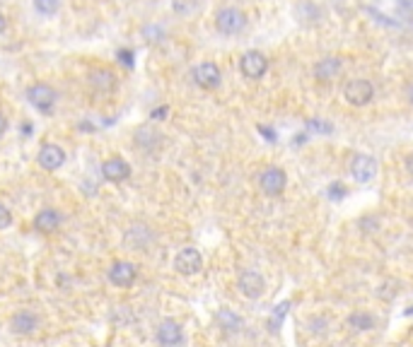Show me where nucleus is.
I'll use <instances>...</instances> for the list:
<instances>
[{
	"label": "nucleus",
	"mask_w": 413,
	"mask_h": 347,
	"mask_svg": "<svg viewBox=\"0 0 413 347\" xmlns=\"http://www.w3.org/2000/svg\"><path fill=\"white\" fill-rule=\"evenodd\" d=\"M215 27L225 36H234V34L244 32V27H247V14L237 8H223L215 14Z\"/></svg>",
	"instance_id": "nucleus-1"
},
{
	"label": "nucleus",
	"mask_w": 413,
	"mask_h": 347,
	"mask_svg": "<svg viewBox=\"0 0 413 347\" xmlns=\"http://www.w3.org/2000/svg\"><path fill=\"white\" fill-rule=\"evenodd\" d=\"M343 96L350 106H367L374 96V87L372 82L355 77V80H348L343 85Z\"/></svg>",
	"instance_id": "nucleus-2"
},
{
	"label": "nucleus",
	"mask_w": 413,
	"mask_h": 347,
	"mask_svg": "<svg viewBox=\"0 0 413 347\" xmlns=\"http://www.w3.org/2000/svg\"><path fill=\"white\" fill-rule=\"evenodd\" d=\"M285 186H288V176H285V171L278 167L263 169L261 176H259V188H261L263 196H268V198L281 196V193L285 191Z\"/></svg>",
	"instance_id": "nucleus-3"
},
{
	"label": "nucleus",
	"mask_w": 413,
	"mask_h": 347,
	"mask_svg": "<svg viewBox=\"0 0 413 347\" xmlns=\"http://www.w3.org/2000/svg\"><path fill=\"white\" fill-rule=\"evenodd\" d=\"M239 70L247 80H261L268 72V58L261 51H247L239 58Z\"/></svg>",
	"instance_id": "nucleus-4"
},
{
	"label": "nucleus",
	"mask_w": 413,
	"mask_h": 347,
	"mask_svg": "<svg viewBox=\"0 0 413 347\" xmlns=\"http://www.w3.org/2000/svg\"><path fill=\"white\" fill-rule=\"evenodd\" d=\"M27 99H30V104L34 106L37 111L49 114L56 104V90L51 85H46V82H37V85H32L30 90H27Z\"/></svg>",
	"instance_id": "nucleus-5"
},
{
	"label": "nucleus",
	"mask_w": 413,
	"mask_h": 347,
	"mask_svg": "<svg viewBox=\"0 0 413 347\" xmlns=\"http://www.w3.org/2000/svg\"><path fill=\"white\" fill-rule=\"evenodd\" d=\"M191 77H194V82L201 90H215V87H220L223 72H220V67L215 65V63L205 61V63H199V65L191 70Z\"/></svg>",
	"instance_id": "nucleus-6"
},
{
	"label": "nucleus",
	"mask_w": 413,
	"mask_h": 347,
	"mask_svg": "<svg viewBox=\"0 0 413 347\" xmlns=\"http://www.w3.org/2000/svg\"><path fill=\"white\" fill-rule=\"evenodd\" d=\"M377 174V162L370 154H355L350 159V176L358 183H370Z\"/></svg>",
	"instance_id": "nucleus-7"
},
{
	"label": "nucleus",
	"mask_w": 413,
	"mask_h": 347,
	"mask_svg": "<svg viewBox=\"0 0 413 347\" xmlns=\"http://www.w3.org/2000/svg\"><path fill=\"white\" fill-rule=\"evenodd\" d=\"M37 162H39V167L46 169V171H56V169H61L66 164L63 147H61V145H56V143L41 145L39 154H37Z\"/></svg>",
	"instance_id": "nucleus-8"
},
{
	"label": "nucleus",
	"mask_w": 413,
	"mask_h": 347,
	"mask_svg": "<svg viewBox=\"0 0 413 347\" xmlns=\"http://www.w3.org/2000/svg\"><path fill=\"white\" fill-rule=\"evenodd\" d=\"M174 268H177V273H181V275H196V273H201V268H203V258H201V253L194 249V246H186V249H181L179 253H177Z\"/></svg>",
	"instance_id": "nucleus-9"
},
{
	"label": "nucleus",
	"mask_w": 413,
	"mask_h": 347,
	"mask_svg": "<svg viewBox=\"0 0 413 347\" xmlns=\"http://www.w3.org/2000/svg\"><path fill=\"white\" fill-rule=\"evenodd\" d=\"M109 282L117 284V287H131L138 277V268L128 260H117V263L109 268Z\"/></svg>",
	"instance_id": "nucleus-10"
},
{
	"label": "nucleus",
	"mask_w": 413,
	"mask_h": 347,
	"mask_svg": "<svg viewBox=\"0 0 413 347\" xmlns=\"http://www.w3.org/2000/svg\"><path fill=\"white\" fill-rule=\"evenodd\" d=\"M157 342L162 347H179L184 342V330L177 321L172 318H165V321L157 326Z\"/></svg>",
	"instance_id": "nucleus-11"
},
{
	"label": "nucleus",
	"mask_w": 413,
	"mask_h": 347,
	"mask_svg": "<svg viewBox=\"0 0 413 347\" xmlns=\"http://www.w3.org/2000/svg\"><path fill=\"white\" fill-rule=\"evenodd\" d=\"M263 289H266V282H263V277L259 273H254V270H242L239 273V292L244 297L259 299L263 294Z\"/></svg>",
	"instance_id": "nucleus-12"
},
{
	"label": "nucleus",
	"mask_w": 413,
	"mask_h": 347,
	"mask_svg": "<svg viewBox=\"0 0 413 347\" xmlns=\"http://www.w3.org/2000/svg\"><path fill=\"white\" fill-rule=\"evenodd\" d=\"M102 176L107 178V181L121 183L131 176V164L123 157H109L107 162L102 164Z\"/></svg>",
	"instance_id": "nucleus-13"
},
{
	"label": "nucleus",
	"mask_w": 413,
	"mask_h": 347,
	"mask_svg": "<svg viewBox=\"0 0 413 347\" xmlns=\"http://www.w3.org/2000/svg\"><path fill=\"white\" fill-rule=\"evenodd\" d=\"M39 326H41L39 316L32 311H20L10 318V328H12V333H17V335H32V333L39 330Z\"/></svg>",
	"instance_id": "nucleus-14"
},
{
	"label": "nucleus",
	"mask_w": 413,
	"mask_h": 347,
	"mask_svg": "<svg viewBox=\"0 0 413 347\" xmlns=\"http://www.w3.org/2000/svg\"><path fill=\"white\" fill-rule=\"evenodd\" d=\"M339 75H341V58H336V56L321 58V61L314 65V77L319 82H331Z\"/></svg>",
	"instance_id": "nucleus-15"
},
{
	"label": "nucleus",
	"mask_w": 413,
	"mask_h": 347,
	"mask_svg": "<svg viewBox=\"0 0 413 347\" xmlns=\"http://www.w3.org/2000/svg\"><path fill=\"white\" fill-rule=\"evenodd\" d=\"M59 227H61V215L56 210L46 207V210L37 212V217H34V229L37 231H41V234H54Z\"/></svg>",
	"instance_id": "nucleus-16"
},
{
	"label": "nucleus",
	"mask_w": 413,
	"mask_h": 347,
	"mask_svg": "<svg viewBox=\"0 0 413 347\" xmlns=\"http://www.w3.org/2000/svg\"><path fill=\"white\" fill-rule=\"evenodd\" d=\"M90 85H92L94 92H102V94H109V92L117 87V75H114L109 67H99L90 75Z\"/></svg>",
	"instance_id": "nucleus-17"
},
{
	"label": "nucleus",
	"mask_w": 413,
	"mask_h": 347,
	"mask_svg": "<svg viewBox=\"0 0 413 347\" xmlns=\"http://www.w3.org/2000/svg\"><path fill=\"white\" fill-rule=\"evenodd\" d=\"M215 318H218L220 328H223V330H228V333H237V330H242V326H244L242 318H239L234 311H230V308H220Z\"/></svg>",
	"instance_id": "nucleus-18"
},
{
	"label": "nucleus",
	"mask_w": 413,
	"mask_h": 347,
	"mask_svg": "<svg viewBox=\"0 0 413 347\" xmlns=\"http://www.w3.org/2000/svg\"><path fill=\"white\" fill-rule=\"evenodd\" d=\"M136 143L141 145L143 149H148V152H152V145H160V133H155V130H148V128H141L136 135Z\"/></svg>",
	"instance_id": "nucleus-19"
},
{
	"label": "nucleus",
	"mask_w": 413,
	"mask_h": 347,
	"mask_svg": "<svg viewBox=\"0 0 413 347\" xmlns=\"http://www.w3.org/2000/svg\"><path fill=\"white\" fill-rule=\"evenodd\" d=\"M348 323L355 328V330H370V328H374V318L370 316V313H353V316L348 318Z\"/></svg>",
	"instance_id": "nucleus-20"
},
{
	"label": "nucleus",
	"mask_w": 413,
	"mask_h": 347,
	"mask_svg": "<svg viewBox=\"0 0 413 347\" xmlns=\"http://www.w3.org/2000/svg\"><path fill=\"white\" fill-rule=\"evenodd\" d=\"M61 0H34V8L39 10L41 14H54L59 10Z\"/></svg>",
	"instance_id": "nucleus-21"
},
{
	"label": "nucleus",
	"mask_w": 413,
	"mask_h": 347,
	"mask_svg": "<svg viewBox=\"0 0 413 347\" xmlns=\"http://www.w3.org/2000/svg\"><path fill=\"white\" fill-rule=\"evenodd\" d=\"M288 306H290V302H283L281 306L273 311V316H271V330H278V326H281V321H283V316L288 313Z\"/></svg>",
	"instance_id": "nucleus-22"
},
{
	"label": "nucleus",
	"mask_w": 413,
	"mask_h": 347,
	"mask_svg": "<svg viewBox=\"0 0 413 347\" xmlns=\"http://www.w3.org/2000/svg\"><path fill=\"white\" fill-rule=\"evenodd\" d=\"M10 224H12V212L8 210V207L3 205V202H0V231L8 229Z\"/></svg>",
	"instance_id": "nucleus-23"
},
{
	"label": "nucleus",
	"mask_w": 413,
	"mask_h": 347,
	"mask_svg": "<svg viewBox=\"0 0 413 347\" xmlns=\"http://www.w3.org/2000/svg\"><path fill=\"white\" fill-rule=\"evenodd\" d=\"M165 114H167V106H162V109H155V111H152V118L160 120V118H165Z\"/></svg>",
	"instance_id": "nucleus-24"
},
{
	"label": "nucleus",
	"mask_w": 413,
	"mask_h": 347,
	"mask_svg": "<svg viewBox=\"0 0 413 347\" xmlns=\"http://www.w3.org/2000/svg\"><path fill=\"white\" fill-rule=\"evenodd\" d=\"M6 130H8V118L3 114H0V138L6 135Z\"/></svg>",
	"instance_id": "nucleus-25"
},
{
	"label": "nucleus",
	"mask_w": 413,
	"mask_h": 347,
	"mask_svg": "<svg viewBox=\"0 0 413 347\" xmlns=\"http://www.w3.org/2000/svg\"><path fill=\"white\" fill-rule=\"evenodd\" d=\"M406 171H408V174H413V152L406 157Z\"/></svg>",
	"instance_id": "nucleus-26"
},
{
	"label": "nucleus",
	"mask_w": 413,
	"mask_h": 347,
	"mask_svg": "<svg viewBox=\"0 0 413 347\" xmlns=\"http://www.w3.org/2000/svg\"><path fill=\"white\" fill-rule=\"evenodd\" d=\"M6 32V17H3V12H0V34Z\"/></svg>",
	"instance_id": "nucleus-27"
},
{
	"label": "nucleus",
	"mask_w": 413,
	"mask_h": 347,
	"mask_svg": "<svg viewBox=\"0 0 413 347\" xmlns=\"http://www.w3.org/2000/svg\"><path fill=\"white\" fill-rule=\"evenodd\" d=\"M408 99H411V104H413V87L408 90Z\"/></svg>",
	"instance_id": "nucleus-28"
}]
</instances>
